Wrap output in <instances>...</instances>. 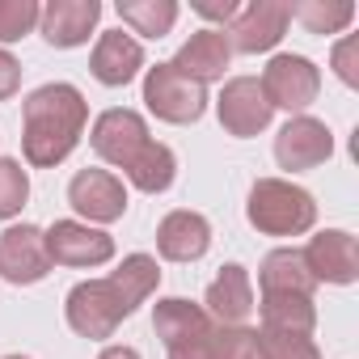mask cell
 I'll use <instances>...</instances> for the list:
<instances>
[{"label":"cell","mask_w":359,"mask_h":359,"mask_svg":"<svg viewBox=\"0 0 359 359\" xmlns=\"http://www.w3.org/2000/svg\"><path fill=\"white\" fill-rule=\"evenodd\" d=\"M161 283L156 258L148 254H127L123 266L106 279H85L68 292V325L81 338H110Z\"/></svg>","instance_id":"1"},{"label":"cell","mask_w":359,"mask_h":359,"mask_svg":"<svg viewBox=\"0 0 359 359\" xmlns=\"http://www.w3.org/2000/svg\"><path fill=\"white\" fill-rule=\"evenodd\" d=\"M89 123V106L76 85H43L22 102V152L30 165L51 169L60 165L76 144Z\"/></svg>","instance_id":"2"},{"label":"cell","mask_w":359,"mask_h":359,"mask_svg":"<svg viewBox=\"0 0 359 359\" xmlns=\"http://www.w3.org/2000/svg\"><path fill=\"white\" fill-rule=\"evenodd\" d=\"M245 216L266 237H300L313 229L317 203L304 187H292L283 177H258L250 191V203H245Z\"/></svg>","instance_id":"3"},{"label":"cell","mask_w":359,"mask_h":359,"mask_svg":"<svg viewBox=\"0 0 359 359\" xmlns=\"http://www.w3.org/2000/svg\"><path fill=\"white\" fill-rule=\"evenodd\" d=\"M152 330L165 342L169 359H212L216 342V321L203 313V304H191L182 296L156 300L152 309Z\"/></svg>","instance_id":"4"},{"label":"cell","mask_w":359,"mask_h":359,"mask_svg":"<svg viewBox=\"0 0 359 359\" xmlns=\"http://www.w3.org/2000/svg\"><path fill=\"white\" fill-rule=\"evenodd\" d=\"M144 102L161 123H199L208 110V89L182 76L173 64H156L144 76Z\"/></svg>","instance_id":"5"},{"label":"cell","mask_w":359,"mask_h":359,"mask_svg":"<svg viewBox=\"0 0 359 359\" xmlns=\"http://www.w3.org/2000/svg\"><path fill=\"white\" fill-rule=\"evenodd\" d=\"M262 93H266V102H271V110L279 106V110H309L313 102H317V93H321V72L313 68V60H304V55H275L271 64H266V72H262Z\"/></svg>","instance_id":"6"},{"label":"cell","mask_w":359,"mask_h":359,"mask_svg":"<svg viewBox=\"0 0 359 359\" xmlns=\"http://www.w3.org/2000/svg\"><path fill=\"white\" fill-rule=\"evenodd\" d=\"M287 22H292V5H283V0H254L229 22V47L241 55L271 51L283 39Z\"/></svg>","instance_id":"7"},{"label":"cell","mask_w":359,"mask_h":359,"mask_svg":"<svg viewBox=\"0 0 359 359\" xmlns=\"http://www.w3.org/2000/svg\"><path fill=\"white\" fill-rule=\"evenodd\" d=\"M43 237H47V258L60 266H102L114 258V237L76 220H55Z\"/></svg>","instance_id":"8"},{"label":"cell","mask_w":359,"mask_h":359,"mask_svg":"<svg viewBox=\"0 0 359 359\" xmlns=\"http://www.w3.org/2000/svg\"><path fill=\"white\" fill-rule=\"evenodd\" d=\"M51 271V258H47V237L43 229L34 224H13L0 233V275L9 283L26 287V283H39L47 279Z\"/></svg>","instance_id":"9"},{"label":"cell","mask_w":359,"mask_h":359,"mask_svg":"<svg viewBox=\"0 0 359 359\" xmlns=\"http://www.w3.org/2000/svg\"><path fill=\"white\" fill-rule=\"evenodd\" d=\"M93 152L102 156V161H110V165H118L123 173L131 169V161L148 148V127H144V118L135 114V110H106L97 123H93Z\"/></svg>","instance_id":"10"},{"label":"cell","mask_w":359,"mask_h":359,"mask_svg":"<svg viewBox=\"0 0 359 359\" xmlns=\"http://www.w3.org/2000/svg\"><path fill=\"white\" fill-rule=\"evenodd\" d=\"M304 266L317 283H355L359 279V241L342 229H325L317 233L304 250Z\"/></svg>","instance_id":"11"},{"label":"cell","mask_w":359,"mask_h":359,"mask_svg":"<svg viewBox=\"0 0 359 359\" xmlns=\"http://www.w3.org/2000/svg\"><path fill=\"white\" fill-rule=\"evenodd\" d=\"M68 203L93 224H114L127 212V191L110 169H81L68 182Z\"/></svg>","instance_id":"12"},{"label":"cell","mask_w":359,"mask_h":359,"mask_svg":"<svg viewBox=\"0 0 359 359\" xmlns=\"http://www.w3.org/2000/svg\"><path fill=\"white\" fill-rule=\"evenodd\" d=\"M271 114L275 110H271V102H266V93H262V85L254 76H233L224 85V93H220V127L229 135L250 140V135L266 131Z\"/></svg>","instance_id":"13"},{"label":"cell","mask_w":359,"mask_h":359,"mask_svg":"<svg viewBox=\"0 0 359 359\" xmlns=\"http://www.w3.org/2000/svg\"><path fill=\"white\" fill-rule=\"evenodd\" d=\"M334 152V135L321 118H309V114H296L279 135H275V161L283 169H317L321 161H330Z\"/></svg>","instance_id":"14"},{"label":"cell","mask_w":359,"mask_h":359,"mask_svg":"<svg viewBox=\"0 0 359 359\" xmlns=\"http://www.w3.org/2000/svg\"><path fill=\"white\" fill-rule=\"evenodd\" d=\"M102 18V5L97 0H51V5L43 9L39 26H43V39L51 47H81L89 43V30L97 26Z\"/></svg>","instance_id":"15"},{"label":"cell","mask_w":359,"mask_h":359,"mask_svg":"<svg viewBox=\"0 0 359 359\" xmlns=\"http://www.w3.org/2000/svg\"><path fill=\"white\" fill-rule=\"evenodd\" d=\"M212 245V224L199 212H169L156 224V250L169 262H195Z\"/></svg>","instance_id":"16"},{"label":"cell","mask_w":359,"mask_h":359,"mask_svg":"<svg viewBox=\"0 0 359 359\" xmlns=\"http://www.w3.org/2000/svg\"><path fill=\"white\" fill-rule=\"evenodd\" d=\"M250 309H254L250 271L237 266V262H229V266L212 279V287H208V296H203V313H208L212 321H220V325H241V321L250 317Z\"/></svg>","instance_id":"17"},{"label":"cell","mask_w":359,"mask_h":359,"mask_svg":"<svg viewBox=\"0 0 359 359\" xmlns=\"http://www.w3.org/2000/svg\"><path fill=\"white\" fill-rule=\"evenodd\" d=\"M229 60H233L229 34H224V30H199V34H191V43H182V51H177L169 64L182 72V76H191V81L208 85V81L224 76Z\"/></svg>","instance_id":"18"},{"label":"cell","mask_w":359,"mask_h":359,"mask_svg":"<svg viewBox=\"0 0 359 359\" xmlns=\"http://www.w3.org/2000/svg\"><path fill=\"white\" fill-rule=\"evenodd\" d=\"M89 68H93V76H97L102 85L118 89V85L135 81V72L144 68V47H140L131 34H123V30H106V34L97 39V47H93Z\"/></svg>","instance_id":"19"},{"label":"cell","mask_w":359,"mask_h":359,"mask_svg":"<svg viewBox=\"0 0 359 359\" xmlns=\"http://www.w3.org/2000/svg\"><path fill=\"white\" fill-rule=\"evenodd\" d=\"M258 283H262V296H309V300L317 287L300 250H271L258 266Z\"/></svg>","instance_id":"20"},{"label":"cell","mask_w":359,"mask_h":359,"mask_svg":"<svg viewBox=\"0 0 359 359\" xmlns=\"http://www.w3.org/2000/svg\"><path fill=\"white\" fill-rule=\"evenodd\" d=\"M173 173H177V161H173V152H169L165 144H156V140H148V148H144V152L131 161V169H127L131 187L144 191V195L169 191V187H173Z\"/></svg>","instance_id":"21"},{"label":"cell","mask_w":359,"mask_h":359,"mask_svg":"<svg viewBox=\"0 0 359 359\" xmlns=\"http://www.w3.org/2000/svg\"><path fill=\"white\" fill-rule=\"evenodd\" d=\"M118 18L144 39H165L177 22V5L173 0H118Z\"/></svg>","instance_id":"22"},{"label":"cell","mask_w":359,"mask_h":359,"mask_svg":"<svg viewBox=\"0 0 359 359\" xmlns=\"http://www.w3.org/2000/svg\"><path fill=\"white\" fill-rule=\"evenodd\" d=\"M262 325L266 330H300L313 334L317 309L309 296H262Z\"/></svg>","instance_id":"23"},{"label":"cell","mask_w":359,"mask_h":359,"mask_svg":"<svg viewBox=\"0 0 359 359\" xmlns=\"http://www.w3.org/2000/svg\"><path fill=\"white\" fill-rule=\"evenodd\" d=\"M292 18H300L309 34H338L351 26L355 5L351 0H304V5L292 9Z\"/></svg>","instance_id":"24"},{"label":"cell","mask_w":359,"mask_h":359,"mask_svg":"<svg viewBox=\"0 0 359 359\" xmlns=\"http://www.w3.org/2000/svg\"><path fill=\"white\" fill-rule=\"evenodd\" d=\"M258 334V359H321L313 334L300 330H254Z\"/></svg>","instance_id":"25"},{"label":"cell","mask_w":359,"mask_h":359,"mask_svg":"<svg viewBox=\"0 0 359 359\" xmlns=\"http://www.w3.org/2000/svg\"><path fill=\"white\" fill-rule=\"evenodd\" d=\"M26 199H30V177H26V169L18 161H9V156H0V220L18 216L26 208Z\"/></svg>","instance_id":"26"},{"label":"cell","mask_w":359,"mask_h":359,"mask_svg":"<svg viewBox=\"0 0 359 359\" xmlns=\"http://www.w3.org/2000/svg\"><path fill=\"white\" fill-rule=\"evenodd\" d=\"M43 9L34 0H0V43H18L39 26Z\"/></svg>","instance_id":"27"},{"label":"cell","mask_w":359,"mask_h":359,"mask_svg":"<svg viewBox=\"0 0 359 359\" xmlns=\"http://www.w3.org/2000/svg\"><path fill=\"white\" fill-rule=\"evenodd\" d=\"M212 359H258V334L245 325H216Z\"/></svg>","instance_id":"28"},{"label":"cell","mask_w":359,"mask_h":359,"mask_svg":"<svg viewBox=\"0 0 359 359\" xmlns=\"http://www.w3.org/2000/svg\"><path fill=\"white\" fill-rule=\"evenodd\" d=\"M359 39H342L338 47H334V68H338V76H342V85H359Z\"/></svg>","instance_id":"29"},{"label":"cell","mask_w":359,"mask_h":359,"mask_svg":"<svg viewBox=\"0 0 359 359\" xmlns=\"http://www.w3.org/2000/svg\"><path fill=\"white\" fill-rule=\"evenodd\" d=\"M22 85V64L9 55V51H0V102H9Z\"/></svg>","instance_id":"30"},{"label":"cell","mask_w":359,"mask_h":359,"mask_svg":"<svg viewBox=\"0 0 359 359\" xmlns=\"http://www.w3.org/2000/svg\"><path fill=\"white\" fill-rule=\"evenodd\" d=\"M195 13H203V18H212V22H233L237 13H241V5L237 0H195Z\"/></svg>","instance_id":"31"},{"label":"cell","mask_w":359,"mask_h":359,"mask_svg":"<svg viewBox=\"0 0 359 359\" xmlns=\"http://www.w3.org/2000/svg\"><path fill=\"white\" fill-rule=\"evenodd\" d=\"M97 359H140V355H135L131 346H106V351H102Z\"/></svg>","instance_id":"32"},{"label":"cell","mask_w":359,"mask_h":359,"mask_svg":"<svg viewBox=\"0 0 359 359\" xmlns=\"http://www.w3.org/2000/svg\"><path fill=\"white\" fill-rule=\"evenodd\" d=\"M5 359H26V355H5Z\"/></svg>","instance_id":"33"}]
</instances>
